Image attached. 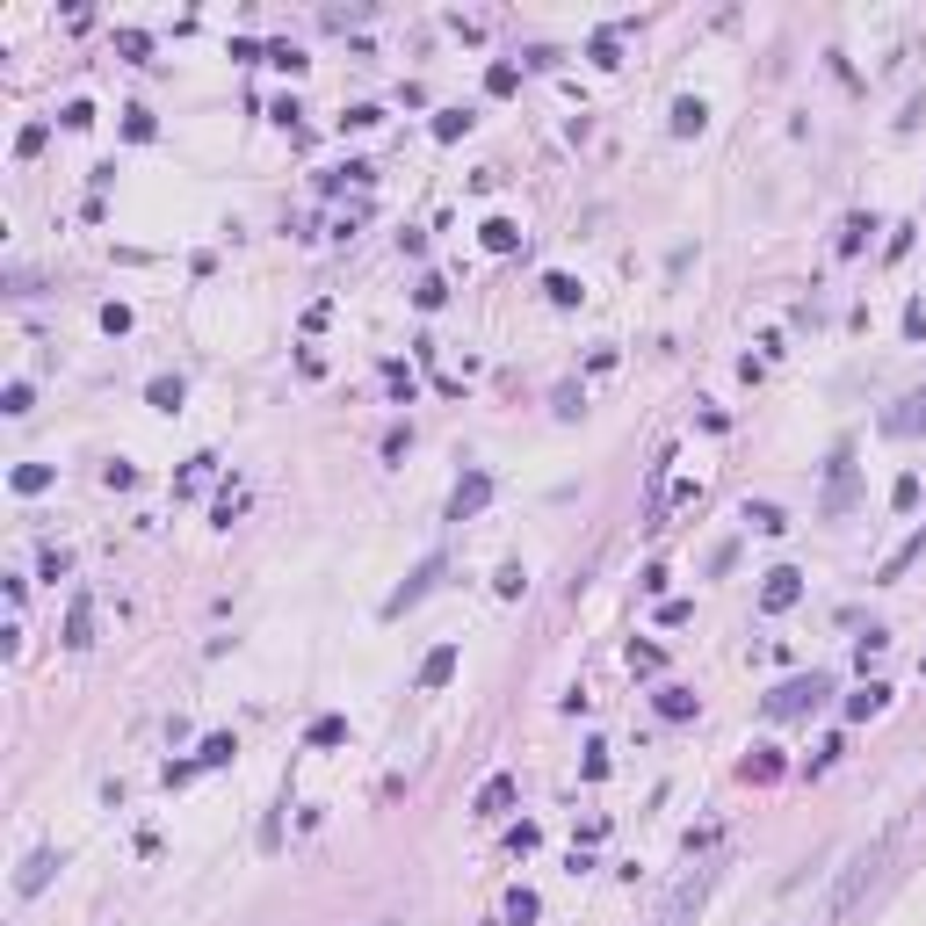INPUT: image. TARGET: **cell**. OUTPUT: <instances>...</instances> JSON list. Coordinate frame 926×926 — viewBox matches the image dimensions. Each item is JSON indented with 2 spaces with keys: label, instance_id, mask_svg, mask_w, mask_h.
<instances>
[{
  "label": "cell",
  "instance_id": "cell-1",
  "mask_svg": "<svg viewBox=\"0 0 926 926\" xmlns=\"http://www.w3.org/2000/svg\"><path fill=\"white\" fill-rule=\"evenodd\" d=\"M890 861H898V832H883V840L854 847L847 869H840V883H832V898H825V926H847L861 905H869L876 890H883V876H890Z\"/></svg>",
  "mask_w": 926,
  "mask_h": 926
},
{
  "label": "cell",
  "instance_id": "cell-2",
  "mask_svg": "<svg viewBox=\"0 0 926 926\" xmlns=\"http://www.w3.org/2000/svg\"><path fill=\"white\" fill-rule=\"evenodd\" d=\"M709 890H717V869H709V861H695V869L666 890V905H659V919H652V926H695V919H702V905H709Z\"/></svg>",
  "mask_w": 926,
  "mask_h": 926
},
{
  "label": "cell",
  "instance_id": "cell-3",
  "mask_svg": "<svg viewBox=\"0 0 926 926\" xmlns=\"http://www.w3.org/2000/svg\"><path fill=\"white\" fill-rule=\"evenodd\" d=\"M854 500H861V471H854V442H840V449H832V463H825L818 514H825V521H847V514H854Z\"/></svg>",
  "mask_w": 926,
  "mask_h": 926
},
{
  "label": "cell",
  "instance_id": "cell-4",
  "mask_svg": "<svg viewBox=\"0 0 926 926\" xmlns=\"http://www.w3.org/2000/svg\"><path fill=\"white\" fill-rule=\"evenodd\" d=\"M832 695V681L825 673H796V681H782L775 695H767L760 709H767V724H789V717H811V709Z\"/></svg>",
  "mask_w": 926,
  "mask_h": 926
},
{
  "label": "cell",
  "instance_id": "cell-5",
  "mask_svg": "<svg viewBox=\"0 0 926 926\" xmlns=\"http://www.w3.org/2000/svg\"><path fill=\"white\" fill-rule=\"evenodd\" d=\"M796 601H804V572H796V565H775V572H767V586H760V608H767V615H789Z\"/></svg>",
  "mask_w": 926,
  "mask_h": 926
},
{
  "label": "cell",
  "instance_id": "cell-6",
  "mask_svg": "<svg viewBox=\"0 0 926 926\" xmlns=\"http://www.w3.org/2000/svg\"><path fill=\"white\" fill-rule=\"evenodd\" d=\"M485 500H492V478H485V471H463L456 492H449V521H471Z\"/></svg>",
  "mask_w": 926,
  "mask_h": 926
},
{
  "label": "cell",
  "instance_id": "cell-7",
  "mask_svg": "<svg viewBox=\"0 0 926 926\" xmlns=\"http://www.w3.org/2000/svg\"><path fill=\"white\" fill-rule=\"evenodd\" d=\"M435 579H442V558H427V565H420V572H413V579H406V586H398V594L384 601V615H406V608H420Z\"/></svg>",
  "mask_w": 926,
  "mask_h": 926
},
{
  "label": "cell",
  "instance_id": "cell-8",
  "mask_svg": "<svg viewBox=\"0 0 926 926\" xmlns=\"http://www.w3.org/2000/svg\"><path fill=\"white\" fill-rule=\"evenodd\" d=\"M87 644H95V601L73 594V608H66V652H87Z\"/></svg>",
  "mask_w": 926,
  "mask_h": 926
},
{
  "label": "cell",
  "instance_id": "cell-9",
  "mask_svg": "<svg viewBox=\"0 0 926 926\" xmlns=\"http://www.w3.org/2000/svg\"><path fill=\"white\" fill-rule=\"evenodd\" d=\"M51 869H58V854H51V847H37V854L22 861V876H15V890H22V898H37V890L51 883Z\"/></svg>",
  "mask_w": 926,
  "mask_h": 926
},
{
  "label": "cell",
  "instance_id": "cell-10",
  "mask_svg": "<svg viewBox=\"0 0 926 926\" xmlns=\"http://www.w3.org/2000/svg\"><path fill=\"white\" fill-rule=\"evenodd\" d=\"M449 673H456V644H435L420 659V688H449Z\"/></svg>",
  "mask_w": 926,
  "mask_h": 926
},
{
  "label": "cell",
  "instance_id": "cell-11",
  "mask_svg": "<svg viewBox=\"0 0 926 926\" xmlns=\"http://www.w3.org/2000/svg\"><path fill=\"white\" fill-rule=\"evenodd\" d=\"M507 811H514V782L492 775V782L478 789V818H507Z\"/></svg>",
  "mask_w": 926,
  "mask_h": 926
},
{
  "label": "cell",
  "instance_id": "cell-12",
  "mask_svg": "<svg viewBox=\"0 0 926 926\" xmlns=\"http://www.w3.org/2000/svg\"><path fill=\"white\" fill-rule=\"evenodd\" d=\"M695 709H702V695H695V688H659V717H666V724H688Z\"/></svg>",
  "mask_w": 926,
  "mask_h": 926
},
{
  "label": "cell",
  "instance_id": "cell-13",
  "mask_svg": "<svg viewBox=\"0 0 926 926\" xmlns=\"http://www.w3.org/2000/svg\"><path fill=\"white\" fill-rule=\"evenodd\" d=\"M883 709H890V688H883V681H869V688H861V695H847V717H854V724H869V717H883Z\"/></svg>",
  "mask_w": 926,
  "mask_h": 926
},
{
  "label": "cell",
  "instance_id": "cell-14",
  "mask_svg": "<svg viewBox=\"0 0 926 926\" xmlns=\"http://www.w3.org/2000/svg\"><path fill=\"white\" fill-rule=\"evenodd\" d=\"M883 427L890 435H926V398H905L898 413H883Z\"/></svg>",
  "mask_w": 926,
  "mask_h": 926
},
{
  "label": "cell",
  "instance_id": "cell-15",
  "mask_svg": "<svg viewBox=\"0 0 926 926\" xmlns=\"http://www.w3.org/2000/svg\"><path fill=\"white\" fill-rule=\"evenodd\" d=\"M514 246H521V225L514 218H492L485 225V254H514Z\"/></svg>",
  "mask_w": 926,
  "mask_h": 926
},
{
  "label": "cell",
  "instance_id": "cell-16",
  "mask_svg": "<svg viewBox=\"0 0 926 926\" xmlns=\"http://www.w3.org/2000/svg\"><path fill=\"white\" fill-rule=\"evenodd\" d=\"M702 123H709V109H702L695 95H681V102H673V131H681V138H695Z\"/></svg>",
  "mask_w": 926,
  "mask_h": 926
},
{
  "label": "cell",
  "instance_id": "cell-17",
  "mask_svg": "<svg viewBox=\"0 0 926 926\" xmlns=\"http://www.w3.org/2000/svg\"><path fill=\"white\" fill-rule=\"evenodd\" d=\"M8 485L29 500V492H44V485H51V463H15V478H8Z\"/></svg>",
  "mask_w": 926,
  "mask_h": 926
},
{
  "label": "cell",
  "instance_id": "cell-18",
  "mask_svg": "<svg viewBox=\"0 0 926 926\" xmlns=\"http://www.w3.org/2000/svg\"><path fill=\"white\" fill-rule=\"evenodd\" d=\"M746 521H753L760 536H775V529H789V521H782V507H775V500H746Z\"/></svg>",
  "mask_w": 926,
  "mask_h": 926
},
{
  "label": "cell",
  "instance_id": "cell-19",
  "mask_svg": "<svg viewBox=\"0 0 926 926\" xmlns=\"http://www.w3.org/2000/svg\"><path fill=\"white\" fill-rule=\"evenodd\" d=\"M536 890H507V926H536Z\"/></svg>",
  "mask_w": 926,
  "mask_h": 926
},
{
  "label": "cell",
  "instance_id": "cell-20",
  "mask_svg": "<svg viewBox=\"0 0 926 926\" xmlns=\"http://www.w3.org/2000/svg\"><path fill=\"white\" fill-rule=\"evenodd\" d=\"M239 746H232V731H218V738H203V753H196V767H225Z\"/></svg>",
  "mask_w": 926,
  "mask_h": 926
},
{
  "label": "cell",
  "instance_id": "cell-21",
  "mask_svg": "<svg viewBox=\"0 0 926 926\" xmlns=\"http://www.w3.org/2000/svg\"><path fill=\"white\" fill-rule=\"evenodd\" d=\"M341 738H348V724H341V717H319L312 731H304V746H341Z\"/></svg>",
  "mask_w": 926,
  "mask_h": 926
},
{
  "label": "cell",
  "instance_id": "cell-22",
  "mask_svg": "<svg viewBox=\"0 0 926 926\" xmlns=\"http://www.w3.org/2000/svg\"><path fill=\"white\" fill-rule=\"evenodd\" d=\"M145 398H152L160 413H174V406H181V377H152V391H145Z\"/></svg>",
  "mask_w": 926,
  "mask_h": 926
},
{
  "label": "cell",
  "instance_id": "cell-23",
  "mask_svg": "<svg viewBox=\"0 0 926 926\" xmlns=\"http://www.w3.org/2000/svg\"><path fill=\"white\" fill-rule=\"evenodd\" d=\"M659 666H666L659 644H637V637H630V673H659Z\"/></svg>",
  "mask_w": 926,
  "mask_h": 926
},
{
  "label": "cell",
  "instance_id": "cell-24",
  "mask_svg": "<svg viewBox=\"0 0 926 926\" xmlns=\"http://www.w3.org/2000/svg\"><path fill=\"white\" fill-rule=\"evenodd\" d=\"M210 463H218V456H196V463H189V471H181V478H174V492H203V485H210Z\"/></svg>",
  "mask_w": 926,
  "mask_h": 926
},
{
  "label": "cell",
  "instance_id": "cell-25",
  "mask_svg": "<svg viewBox=\"0 0 926 926\" xmlns=\"http://www.w3.org/2000/svg\"><path fill=\"white\" fill-rule=\"evenodd\" d=\"M239 507H246V492H239V485H225V492H218V507H210V514H218V529H232Z\"/></svg>",
  "mask_w": 926,
  "mask_h": 926
},
{
  "label": "cell",
  "instance_id": "cell-26",
  "mask_svg": "<svg viewBox=\"0 0 926 926\" xmlns=\"http://www.w3.org/2000/svg\"><path fill=\"white\" fill-rule=\"evenodd\" d=\"M890 507H898V514H912V507H919V478H912V471L890 485Z\"/></svg>",
  "mask_w": 926,
  "mask_h": 926
},
{
  "label": "cell",
  "instance_id": "cell-27",
  "mask_svg": "<svg viewBox=\"0 0 926 926\" xmlns=\"http://www.w3.org/2000/svg\"><path fill=\"white\" fill-rule=\"evenodd\" d=\"M912 558H926V529H919V536H912V543H905V550H898V558H890V565H883V579H898V572H905V565H912Z\"/></svg>",
  "mask_w": 926,
  "mask_h": 926
},
{
  "label": "cell",
  "instance_id": "cell-28",
  "mask_svg": "<svg viewBox=\"0 0 926 926\" xmlns=\"http://www.w3.org/2000/svg\"><path fill=\"white\" fill-rule=\"evenodd\" d=\"M775 775H782L775 753H753V760H746V782H775Z\"/></svg>",
  "mask_w": 926,
  "mask_h": 926
},
{
  "label": "cell",
  "instance_id": "cell-29",
  "mask_svg": "<svg viewBox=\"0 0 926 926\" xmlns=\"http://www.w3.org/2000/svg\"><path fill=\"white\" fill-rule=\"evenodd\" d=\"M116 51H123V58H145L152 37H145V29H116Z\"/></svg>",
  "mask_w": 926,
  "mask_h": 926
},
{
  "label": "cell",
  "instance_id": "cell-30",
  "mask_svg": "<svg viewBox=\"0 0 926 926\" xmlns=\"http://www.w3.org/2000/svg\"><path fill=\"white\" fill-rule=\"evenodd\" d=\"M268 66H283V73H304V51H297V44H268Z\"/></svg>",
  "mask_w": 926,
  "mask_h": 926
},
{
  "label": "cell",
  "instance_id": "cell-31",
  "mask_svg": "<svg viewBox=\"0 0 926 926\" xmlns=\"http://www.w3.org/2000/svg\"><path fill=\"white\" fill-rule=\"evenodd\" d=\"M543 290H550V304H579V283H572V275H543Z\"/></svg>",
  "mask_w": 926,
  "mask_h": 926
},
{
  "label": "cell",
  "instance_id": "cell-32",
  "mask_svg": "<svg viewBox=\"0 0 926 926\" xmlns=\"http://www.w3.org/2000/svg\"><path fill=\"white\" fill-rule=\"evenodd\" d=\"M29 398H37L29 384H8V391H0V413H15V420H22V413H29Z\"/></svg>",
  "mask_w": 926,
  "mask_h": 926
},
{
  "label": "cell",
  "instance_id": "cell-33",
  "mask_svg": "<svg viewBox=\"0 0 926 926\" xmlns=\"http://www.w3.org/2000/svg\"><path fill=\"white\" fill-rule=\"evenodd\" d=\"M463 131H471V116H463V109H442L435 116V138H463Z\"/></svg>",
  "mask_w": 926,
  "mask_h": 926
},
{
  "label": "cell",
  "instance_id": "cell-34",
  "mask_svg": "<svg viewBox=\"0 0 926 926\" xmlns=\"http://www.w3.org/2000/svg\"><path fill=\"white\" fill-rule=\"evenodd\" d=\"M442 297H449V290H442V275H427V283L413 290V304H420V312H435V304H442Z\"/></svg>",
  "mask_w": 926,
  "mask_h": 926
},
{
  "label": "cell",
  "instance_id": "cell-35",
  "mask_svg": "<svg viewBox=\"0 0 926 926\" xmlns=\"http://www.w3.org/2000/svg\"><path fill=\"white\" fill-rule=\"evenodd\" d=\"M514 80H521V73L507 66V58H500V66H492V73H485V87H492V95H514Z\"/></svg>",
  "mask_w": 926,
  "mask_h": 926
},
{
  "label": "cell",
  "instance_id": "cell-36",
  "mask_svg": "<svg viewBox=\"0 0 926 926\" xmlns=\"http://www.w3.org/2000/svg\"><path fill=\"white\" fill-rule=\"evenodd\" d=\"M58 123H66V131H87V123H95V109H87V102H66V109H58Z\"/></svg>",
  "mask_w": 926,
  "mask_h": 926
},
{
  "label": "cell",
  "instance_id": "cell-37",
  "mask_svg": "<svg viewBox=\"0 0 926 926\" xmlns=\"http://www.w3.org/2000/svg\"><path fill=\"white\" fill-rule=\"evenodd\" d=\"M861 232H876V218H847V232H840V254H854V246H861Z\"/></svg>",
  "mask_w": 926,
  "mask_h": 926
},
{
  "label": "cell",
  "instance_id": "cell-38",
  "mask_svg": "<svg viewBox=\"0 0 926 926\" xmlns=\"http://www.w3.org/2000/svg\"><path fill=\"white\" fill-rule=\"evenodd\" d=\"M536 840H543L536 825H514V832H507V847H514V854H536Z\"/></svg>",
  "mask_w": 926,
  "mask_h": 926
},
{
  "label": "cell",
  "instance_id": "cell-39",
  "mask_svg": "<svg viewBox=\"0 0 926 926\" xmlns=\"http://www.w3.org/2000/svg\"><path fill=\"white\" fill-rule=\"evenodd\" d=\"M905 333H912V341H926V304H912V312H905Z\"/></svg>",
  "mask_w": 926,
  "mask_h": 926
},
{
  "label": "cell",
  "instance_id": "cell-40",
  "mask_svg": "<svg viewBox=\"0 0 926 926\" xmlns=\"http://www.w3.org/2000/svg\"><path fill=\"white\" fill-rule=\"evenodd\" d=\"M384 926H398V919H384Z\"/></svg>",
  "mask_w": 926,
  "mask_h": 926
}]
</instances>
